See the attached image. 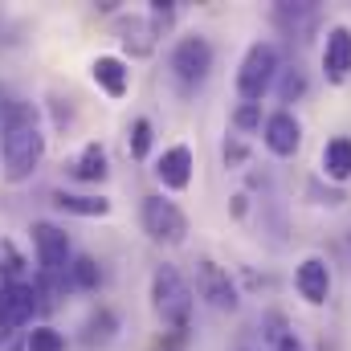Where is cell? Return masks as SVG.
I'll return each mask as SVG.
<instances>
[{
	"mask_svg": "<svg viewBox=\"0 0 351 351\" xmlns=\"http://www.w3.org/2000/svg\"><path fill=\"white\" fill-rule=\"evenodd\" d=\"M53 204L66 208V213H78V217H106L110 213V200H102V196H70V192H58Z\"/></svg>",
	"mask_w": 351,
	"mask_h": 351,
	"instance_id": "cell-16",
	"label": "cell"
},
{
	"mask_svg": "<svg viewBox=\"0 0 351 351\" xmlns=\"http://www.w3.org/2000/svg\"><path fill=\"white\" fill-rule=\"evenodd\" d=\"M323 172L331 176V180H351V139L348 135H339V139H331L327 147H323Z\"/></svg>",
	"mask_w": 351,
	"mask_h": 351,
	"instance_id": "cell-15",
	"label": "cell"
},
{
	"mask_svg": "<svg viewBox=\"0 0 351 351\" xmlns=\"http://www.w3.org/2000/svg\"><path fill=\"white\" fill-rule=\"evenodd\" d=\"M147 152H152V123H147V119H135V123H131V156L143 160Z\"/></svg>",
	"mask_w": 351,
	"mask_h": 351,
	"instance_id": "cell-21",
	"label": "cell"
},
{
	"mask_svg": "<svg viewBox=\"0 0 351 351\" xmlns=\"http://www.w3.org/2000/svg\"><path fill=\"white\" fill-rule=\"evenodd\" d=\"M45 156V135L33 123V110L16 106L4 123V139H0V160H4V180L8 184H25L29 176L37 172Z\"/></svg>",
	"mask_w": 351,
	"mask_h": 351,
	"instance_id": "cell-1",
	"label": "cell"
},
{
	"mask_svg": "<svg viewBox=\"0 0 351 351\" xmlns=\"http://www.w3.org/2000/svg\"><path fill=\"white\" fill-rule=\"evenodd\" d=\"M8 335H12V327H4V323H0V351L8 348Z\"/></svg>",
	"mask_w": 351,
	"mask_h": 351,
	"instance_id": "cell-26",
	"label": "cell"
},
{
	"mask_svg": "<svg viewBox=\"0 0 351 351\" xmlns=\"http://www.w3.org/2000/svg\"><path fill=\"white\" fill-rule=\"evenodd\" d=\"M156 176L164 180V188H188V180H192V152L188 147H168L164 156H160V164H156Z\"/></svg>",
	"mask_w": 351,
	"mask_h": 351,
	"instance_id": "cell-13",
	"label": "cell"
},
{
	"mask_svg": "<svg viewBox=\"0 0 351 351\" xmlns=\"http://www.w3.org/2000/svg\"><path fill=\"white\" fill-rule=\"evenodd\" d=\"M225 160H229V164H241V160H245V147H241V143H225Z\"/></svg>",
	"mask_w": 351,
	"mask_h": 351,
	"instance_id": "cell-25",
	"label": "cell"
},
{
	"mask_svg": "<svg viewBox=\"0 0 351 351\" xmlns=\"http://www.w3.org/2000/svg\"><path fill=\"white\" fill-rule=\"evenodd\" d=\"M33 311H37V290L29 286V282H8V286H0V323L4 327H25L29 319H33Z\"/></svg>",
	"mask_w": 351,
	"mask_h": 351,
	"instance_id": "cell-9",
	"label": "cell"
},
{
	"mask_svg": "<svg viewBox=\"0 0 351 351\" xmlns=\"http://www.w3.org/2000/svg\"><path fill=\"white\" fill-rule=\"evenodd\" d=\"M294 282H298V294H302L311 306H323L327 294H331V269H327L323 258H306V262L298 265Z\"/></svg>",
	"mask_w": 351,
	"mask_h": 351,
	"instance_id": "cell-12",
	"label": "cell"
},
{
	"mask_svg": "<svg viewBox=\"0 0 351 351\" xmlns=\"http://www.w3.org/2000/svg\"><path fill=\"white\" fill-rule=\"evenodd\" d=\"M241 351H306V348H302V339L286 327L282 315H265L258 327H250Z\"/></svg>",
	"mask_w": 351,
	"mask_h": 351,
	"instance_id": "cell-6",
	"label": "cell"
},
{
	"mask_svg": "<svg viewBox=\"0 0 351 351\" xmlns=\"http://www.w3.org/2000/svg\"><path fill=\"white\" fill-rule=\"evenodd\" d=\"M90 74H94V82L106 90L110 98H123V94H127V66H123L119 58H98V62L90 66Z\"/></svg>",
	"mask_w": 351,
	"mask_h": 351,
	"instance_id": "cell-14",
	"label": "cell"
},
{
	"mask_svg": "<svg viewBox=\"0 0 351 351\" xmlns=\"http://www.w3.org/2000/svg\"><path fill=\"white\" fill-rule=\"evenodd\" d=\"M262 139H265V147H269L274 156H294L298 143H302V123H298L290 110H278V114L265 119Z\"/></svg>",
	"mask_w": 351,
	"mask_h": 351,
	"instance_id": "cell-10",
	"label": "cell"
},
{
	"mask_svg": "<svg viewBox=\"0 0 351 351\" xmlns=\"http://www.w3.org/2000/svg\"><path fill=\"white\" fill-rule=\"evenodd\" d=\"M196 294H200L213 311H237V290H233L229 274L217 262H208V258L196 265Z\"/></svg>",
	"mask_w": 351,
	"mask_h": 351,
	"instance_id": "cell-7",
	"label": "cell"
},
{
	"mask_svg": "<svg viewBox=\"0 0 351 351\" xmlns=\"http://www.w3.org/2000/svg\"><path fill=\"white\" fill-rule=\"evenodd\" d=\"M70 274H74V282H78L82 290H94V286L102 282V269H98V262H94V258H74Z\"/></svg>",
	"mask_w": 351,
	"mask_h": 351,
	"instance_id": "cell-20",
	"label": "cell"
},
{
	"mask_svg": "<svg viewBox=\"0 0 351 351\" xmlns=\"http://www.w3.org/2000/svg\"><path fill=\"white\" fill-rule=\"evenodd\" d=\"M233 123H237L241 131H254V127H262V102H245V106L233 114Z\"/></svg>",
	"mask_w": 351,
	"mask_h": 351,
	"instance_id": "cell-23",
	"label": "cell"
},
{
	"mask_svg": "<svg viewBox=\"0 0 351 351\" xmlns=\"http://www.w3.org/2000/svg\"><path fill=\"white\" fill-rule=\"evenodd\" d=\"M21 269H25V258L12 250V241H0V274H4L8 282H16V278H21Z\"/></svg>",
	"mask_w": 351,
	"mask_h": 351,
	"instance_id": "cell-22",
	"label": "cell"
},
{
	"mask_svg": "<svg viewBox=\"0 0 351 351\" xmlns=\"http://www.w3.org/2000/svg\"><path fill=\"white\" fill-rule=\"evenodd\" d=\"M152 302H156V315L164 319V327H172V331H184L188 327L192 290L176 274V265H156V274H152Z\"/></svg>",
	"mask_w": 351,
	"mask_h": 351,
	"instance_id": "cell-2",
	"label": "cell"
},
{
	"mask_svg": "<svg viewBox=\"0 0 351 351\" xmlns=\"http://www.w3.org/2000/svg\"><path fill=\"white\" fill-rule=\"evenodd\" d=\"M274 74H278V49H274L269 41L250 45V53H245V62H241V70H237V90H241V98H245V102H262V94L269 90Z\"/></svg>",
	"mask_w": 351,
	"mask_h": 351,
	"instance_id": "cell-3",
	"label": "cell"
},
{
	"mask_svg": "<svg viewBox=\"0 0 351 351\" xmlns=\"http://www.w3.org/2000/svg\"><path fill=\"white\" fill-rule=\"evenodd\" d=\"M213 70V45L204 37H184L172 49V74L180 78V86H200Z\"/></svg>",
	"mask_w": 351,
	"mask_h": 351,
	"instance_id": "cell-5",
	"label": "cell"
},
{
	"mask_svg": "<svg viewBox=\"0 0 351 351\" xmlns=\"http://www.w3.org/2000/svg\"><path fill=\"white\" fill-rule=\"evenodd\" d=\"M25 351H66V339L53 327H33L25 339Z\"/></svg>",
	"mask_w": 351,
	"mask_h": 351,
	"instance_id": "cell-18",
	"label": "cell"
},
{
	"mask_svg": "<svg viewBox=\"0 0 351 351\" xmlns=\"http://www.w3.org/2000/svg\"><path fill=\"white\" fill-rule=\"evenodd\" d=\"M33 250H37V265L45 269V274H58L66 258H70V237L58 229V225H49V221H37L33 225Z\"/></svg>",
	"mask_w": 351,
	"mask_h": 351,
	"instance_id": "cell-8",
	"label": "cell"
},
{
	"mask_svg": "<svg viewBox=\"0 0 351 351\" xmlns=\"http://www.w3.org/2000/svg\"><path fill=\"white\" fill-rule=\"evenodd\" d=\"M302 90H306L302 74H298V70H290V74H286V82H282V102H294V98H298Z\"/></svg>",
	"mask_w": 351,
	"mask_h": 351,
	"instance_id": "cell-24",
	"label": "cell"
},
{
	"mask_svg": "<svg viewBox=\"0 0 351 351\" xmlns=\"http://www.w3.org/2000/svg\"><path fill=\"white\" fill-rule=\"evenodd\" d=\"M70 172L78 176V180H102V176H106V152H102L98 143H86Z\"/></svg>",
	"mask_w": 351,
	"mask_h": 351,
	"instance_id": "cell-17",
	"label": "cell"
},
{
	"mask_svg": "<svg viewBox=\"0 0 351 351\" xmlns=\"http://www.w3.org/2000/svg\"><path fill=\"white\" fill-rule=\"evenodd\" d=\"M143 229H147V237L160 241V245H184V237H188V217L176 208L172 200L147 196V200H143Z\"/></svg>",
	"mask_w": 351,
	"mask_h": 351,
	"instance_id": "cell-4",
	"label": "cell"
},
{
	"mask_svg": "<svg viewBox=\"0 0 351 351\" xmlns=\"http://www.w3.org/2000/svg\"><path fill=\"white\" fill-rule=\"evenodd\" d=\"M110 335H114V315H110V311H98V315H90L86 335H82L90 348H94V343H106Z\"/></svg>",
	"mask_w": 351,
	"mask_h": 351,
	"instance_id": "cell-19",
	"label": "cell"
},
{
	"mask_svg": "<svg viewBox=\"0 0 351 351\" xmlns=\"http://www.w3.org/2000/svg\"><path fill=\"white\" fill-rule=\"evenodd\" d=\"M323 74H327V82H348V74H351V29L348 25H335L327 33Z\"/></svg>",
	"mask_w": 351,
	"mask_h": 351,
	"instance_id": "cell-11",
	"label": "cell"
}]
</instances>
